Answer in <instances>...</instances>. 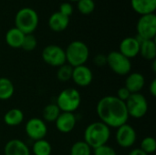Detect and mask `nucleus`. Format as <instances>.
<instances>
[{"label":"nucleus","instance_id":"b1692460","mask_svg":"<svg viewBox=\"0 0 156 155\" xmlns=\"http://www.w3.org/2000/svg\"><path fill=\"white\" fill-rule=\"evenodd\" d=\"M32 153L34 155H51L52 146L49 142L45 139L34 142L32 146Z\"/></svg>","mask_w":156,"mask_h":155},{"label":"nucleus","instance_id":"4be33fe9","mask_svg":"<svg viewBox=\"0 0 156 155\" xmlns=\"http://www.w3.org/2000/svg\"><path fill=\"white\" fill-rule=\"evenodd\" d=\"M15 93V86L10 79L0 78V100H10Z\"/></svg>","mask_w":156,"mask_h":155},{"label":"nucleus","instance_id":"bb28decb","mask_svg":"<svg viewBox=\"0 0 156 155\" xmlns=\"http://www.w3.org/2000/svg\"><path fill=\"white\" fill-rule=\"evenodd\" d=\"M77 8L82 15H90L95 10V2L94 0H79Z\"/></svg>","mask_w":156,"mask_h":155},{"label":"nucleus","instance_id":"412c9836","mask_svg":"<svg viewBox=\"0 0 156 155\" xmlns=\"http://www.w3.org/2000/svg\"><path fill=\"white\" fill-rule=\"evenodd\" d=\"M139 54L145 60H148V61L154 60L156 58V44L154 39L141 40Z\"/></svg>","mask_w":156,"mask_h":155},{"label":"nucleus","instance_id":"e433bc0d","mask_svg":"<svg viewBox=\"0 0 156 155\" xmlns=\"http://www.w3.org/2000/svg\"><path fill=\"white\" fill-rule=\"evenodd\" d=\"M68 1H69V3H70V2H78L79 0H68Z\"/></svg>","mask_w":156,"mask_h":155},{"label":"nucleus","instance_id":"a878e982","mask_svg":"<svg viewBox=\"0 0 156 155\" xmlns=\"http://www.w3.org/2000/svg\"><path fill=\"white\" fill-rule=\"evenodd\" d=\"M72 71H73V68L68 63H65L64 65L58 67L57 71L58 80L60 82H68L69 80L71 79Z\"/></svg>","mask_w":156,"mask_h":155},{"label":"nucleus","instance_id":"a211bd4d","mask_svg":"<svg viewBox=\"0 0 156 155\" xmlns=\"http://www.w3.org/2000/svg\"><path fill=\"white\" fill-rule=\"evenodd\" d=\"M131 6L140 16L154 14L156 10V0H131Z\"/></svg>","mask_w":156,"mask_h":155},{"label":"nucleus","instance_id":"39448f33","mask_svg":"<svg viewBox=\"0 0 156 155\" xmlns=\"http://www.w3.org/2000/svg\"><path fill=\"white\" fill-rule=\"evenodd\" d=\"M81 95L75 88H67L61 90L58 97L56 104L62 112L74 113L80 106Z\"/></svg>","mask_w":156,"mask_h":155},{"label":"nucleus","instance_id":"4468645a","mask_svg":"<svg viewBox=\"0 0 156 155\" xmlns=\"http://www.w3.org/2000/svg\"><path fill=\"white\" fill-rule=\"evenodd\" d=\"M57 130L61 133L71 132L77 124V117L72 112H60L59 116L55 122Z\"/></svg>","mask_w":156,"mask_h":155},{"label":"nucleus","instance_id":"f8f14e48","mask_svg":"<svg viewBox=\"0 0 156 155\" xmlns=\"http://www.w3.org/2000/svg\"><path fill=\"white\" fill-rule=\"evenodd\" d=\"M71 80L78 87H88L93 80V72L90 68L86 65L75 67L73 68Z\"/></svg>","mask_w":156,"mask_h":155},{"label":"nucleus","instance_id":"72a5a7b5","mask_svg":"<svg viewBox=\"0 0 156 155\" xmlns=\"http://www.w3.org/2000/svg\"><path fill=\"white\" fill-rule=\"evenodd\" d=\"M149 92L153 97L156 96V79H154L149 85Z\"/></svg>","mask_w":156,"mask_h":155},{"label":"nucleus","instance_id":"0eeeda50","mask_svg":"<svg viewBox=\"0 0 156 155\" xmlns=\"http://www.w3.org/2000/svg\"><path fill=\"white\" fill-rule=\"evenodd\" d=\"M125 105L129 117L134 119L144 118L149 109L147 99L141 92L131 94L129 99L125 101Z\"/></svg>","mask_w":156,"mask_h":155},{"label":"nucleus","instance_id":"2f4dec72","mask_svg":"<svg viewBox=\"0 0 156 155\" xmlns=\"http://www.w3.org/2000/svg\"><path fill=\"white\" fill-rule=\"evenodd\" d=\"M93 63L96 67L102 68L107 65V55L104 54H98L93 58Z\"/></svg>","mask_w":156,"mask_h":155},{"label":"nucleus","instance_id":"6e6552de","mask_svg":"<svg viewBox=\"0 0 156 155\" xmlns=\"http://www.w3.org/2000/svg\"><path fill=\"white\" fill-rule=\"evenodd\" d=\"M137 37L141 40L154 39L156 36V15L148 14L141 16L136 25Z\"/></svg>","mask_w":156,"mask_h":155},{"label":"nucleus","instance_id":"7ed1b4c3","mask_svg":"<svg viewBox=\"0 0 156 155\" xmlns=\"http://www.w3.org/2000/svg\"><path fill=\"white\" fill-rule=\"evenodd\" d=\"M66 63L72 68L85 65L90 58V48L81 40L71 41L65 49Z\"/></svg>","mask_w":156,"mask_h":155},{"label":"nucleus","instance_id":"2eb2a0df","mask_svg":"<svg viewBox=\"0 0 156 155\" xmlns=\"http://www.w3.org/2000/svg\"><path fill=\"white\" fill-rule=\"evenodd\" d=\"M145 78L140 72H131L127 75L124 87L132 93H140L144 88Z\"/></svg>","mask_w":156,"mask_h":155},{"label":"nucleus","instance_id":"f704fd0d","mask_svg":"<svg viewBox=\"0 0 156 155\" xmlns=\"http://www.w3.org/2000/svg\"><path fill=\"white\" fill-rule=\"evenodd\" d=\"M128 155H148L147 153H145L144 151H142L140 148H134L133 149Z\"/></svg>","mask_w":156,"mask_h":155},{"label":"nucleus","instance_id":"f257e3e1","mask_svg":"<svg viewBox=\"0 0 156 155\" xmlns=\"http://www.w3.org/2000/svg\"><path fill=\"white\" fill-rule=\"evenodd\" d=\"M96 112L100 121L109 128L117 129L128 122L129 114L125 102L116 96H105L101 98L96 106Z\"/></svg>","mask_w":156,"mask_h":155},{"label":"nucleus","instance_id":"c85d7f7f","mask_svg":"<svg viewBox=\"0 0 156 155\" xmlns=\"http://www.w3.org/2000/svg\"><path fill=\"white\" fill-rule=\"evenodd\" d=\"M37 46V37L33 35V34H27L25 35L21 48H23L25 51L30 52L33 51Z\"/></svg>","mask_w":156,"mask_h":155},{"label":"nucleus","instance_id":"cd10ccee","mask_svg":"<svg viewBox=\"0 0 156 155\" xmlns=\"http://www.w3.org/2000/svg\"><path fill=\"white\" fill-rule=\"evenodd\" d=\"M140 149L148 155L154 153L156 150L155 139L154 137H152V136L144 137L141 142Z\"/></svg>","mask_w":156,"mask_h":155},{"label":"nucleus","instance_id":"20e7f679","mask_svg":"<svg viewBox=\"0 0 156 155\" xmlns=\"http://www.w3.org/2000/svg\"><path fill=\"white\" fill-rule=\"evenodd\" d=\"M38 23V15L37 11L31 7H23L19 9L15 16V27L25 35L33 34L37 29Z\"/></svg>","mask_w":156,"mask_h":155},{"label":"nucleus","instance_id":"ddd939ff","mask_svg":"<svg viewBox=\"0 0 156 155\" xmlns=\"http://www.w3.org/2000/svg\"><path fill=\"white\" fill-rule=\"evenodd\" d=\"M141 40L137 37H124L119 45V52L128 58H133L139 55Z\"/></svg>","mask_w":156,"mask_h":155},{"label":"nucleus","instance_id":"1a4fd4ad","mask_svg":"<svg viewBox=\"0 0 156 155\" xmlns=\"http://www.w3.org/2000/svg\"><path fill=\"white\" fill-rule=\"evenodd\" d=\"M41 57L43 61L51 67L58 68L66 63L65 49L58 45H48L42 50Z\"/></svg>","mask_w":156,"mask_h":155},{"label":"nucleus","instance_id":"9b49d317","mask_svg":"<svg viewBox=\"0 0 156 155\" xmlns=\"http://www.w3.org/2000/svg\"><path fill=\"white\" fill-rule=\"evenodd\" d=\"M115 140L120 147L123 149L131 148L136 143L137 132L132 125L125 123L121 127L117 128L115 133Z\"/></svg>","mask_w":156,"mask_h":155},{"label":"nucleus","instance_id":"7c9ffc66","mask_svg":"<svg viewBox=\"0 0 156 155\" xmlns=\"http://www.w3.org/2000/svg\"><path fill=\"white\" fill-rule=\"evenodd\" d=\"M73 11H74L73 5L69 2H63L59 5L58 12L68 17H69L73 14Z\"/></svg>","mask_w":156,"mask_h":155},{"label":"nucleus","instance_id":"6ab92c4d","mask_svg":"<svg viewBox=\"0 0 156 155\" xmlns=\"http://www.w3.org/2000/svg\"><path fill=\"white\" fill-rule=\"evenodd\" d=\"M24 37H25V34L14 26L6 31L5 36V40L8 47L12 48H21Z\"/></svg>","mask_w":156,"mask_h":155},{"label":"nucleus","instance_id":"473e14b6","mask_svg":"<svg viewBox=\"0 0 156 155\" xmlns=\"http://www.w3.org/2000/svg\"><path fill=\"white\" fill-rule=\"evenodd\" d=\"M131 94H132V93L123 86V87H121L120 89H118L116 97H117L119 100H122V101L125 102V101L129 99V97L131 96Z\"/></svg>","mask_w":156,"mask_h":155},{"label":"nucleus","instance_id":"aec40b11","mask_svg":"<svg viewBox=\"0 0 156 155\" xmlns=\"http://www.w3.org/2000/svg\"><path fill=\"white\" fill-rule=\"evenodd\" d=\"M25 119L24 112L18 108H13L8 110L4 115V122L9 127L19 126Z\"/></svg>","mask_w":156,"mask_h":155},{"label":"nucleus","instance_id":"f3484780","mask_svg":"<svg viewBox=\"0 0 156 155\" xmlns=\"http://www.w3.org/2000/svg\"><path fill=\"white\" fill-rule=\"evenodd\" d=\"M69 24V17L62 15L58 11L54 12L48 18V26L54 32L64 31Z\"/></svg>","mask_w":156,"mask_h":155},{"label":"nucleus","instance_id":"c9c22d12","mask_svg":"<svg viewBox=\"0 0 156 155\" xmlns=\"http://www.w3.org/2000/svg\"><path fill=\"white\" fill-rule=\"evenodd\" d=\"M152 62H153V63H152V69H153V71L155 73L156 72V59L153 60Z\"/></svg>","mask_w":156,"mask_h":155},{"label":"nucleus","instance_id":"423d86ee","mask_svg":"<svg viewBox=\"0 0 156 155\" xmlns=\"http://www.w3.org/2000/svg\"><path fill=\"white\" fill-rule=\"evenodd\" d=\"M107 66L113 73L119 76H127L132 71L131 59L117 50L111 51L107 55Z\"/></svg>","mask_w":156,"mask_h":155},{"label":"nucleus","instance_id":"393cba45","mask_svg":"<svg viewBox=\"0 0 156 155\" xmlns=\"http://www.w3.org/2000/svg\"><path fill=\"white\" fill-rule=\"evenodd\" d=\"M70 155H91V148L84 141H78L71 146Z\"/></svg>","mask_w":156,"mask_h":155},{"label":"nucleus","instance_id":"f03ea898","mask_svg":"<svg viewBox=\"0 0 156 155\" xmlns=\"http://www.w3.org/2000/svg\"><path fill=\"white\" fill-rule=\"evenodd\" d=\"M83 138L91 149H96L108 143L111 138V128L101 121L91 122L86 127Z\"/></svg>","mask_w":156,"mask_h":155},{"label":"nucleus","instance_id":"9d476101","mask_svg":"<svg viewBox=\"0 0 156 155\" xmlns=\"http://www.w3.org/2000/svg\"><path fill=\"white\" fill-rule=\"evenodd\" d=\"M25 132L27 136L36 142L38 140L45 139L48 134V126L46 122L42 119L34 117L29 119L25 124Z\"/></svg>","mask_w":156,"mask_h":155},{"label":"nucleus","instance_id":"5701e85b","mask_svg":"<svg viewBox=\"0 0 156 155\" xmlns=\"http://www.w3.org/2000/svg\"><path fill=\"white\" fill-rule=\"evenodd\" d=\"M60 112L61 111L56 103H49L46 105L42 111V120L47 122H55Z\"/></svg>","mask_w":156,"mask_h":155},{"label":"nucleus","instance_id":"c756f323","mask_svg":"<svg viewBox=\"0 0 156 155\" xmlns=\"http://www.w3.org/2000/svg\"><path fill=\"white\" fill-rule=\"evenodd\" d=\"M94 155H117L116 151L110 145L104 144L96 149H93Z\"/></svg>","mask_w":156,"mask_h":155},{"label":"nucleus","instance_id":"dca6fc26","mask_svg":"<svg viewBox=\"0 0 156 155\" xmlns=\"http://www.w3.org/2000/svg\"><path fill=\"white\" fill-rule=\"evenodd\" d=\"M4 153L5 155H30V150L22 140L12 139L5 143Z\"/></svg>","mask_w":156,"mask_h":155}]
</instances>
